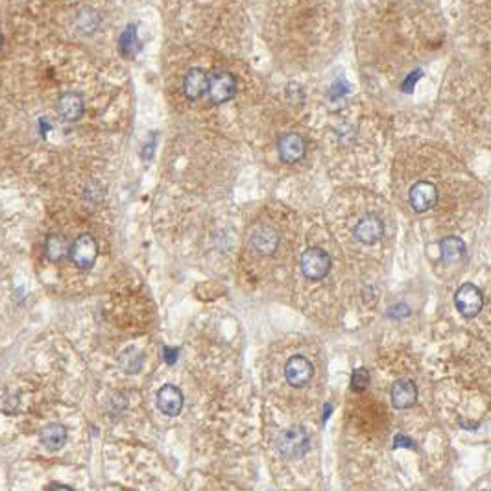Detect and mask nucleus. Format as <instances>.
<instances>
[{"instance_id":"f257e3e1","label":"nucleus","mask_w":491,"mask_h":491,"mask_svg":"<svg viewBox=\"0 0 491 491\" xmlns=\"http://www.w3.org/2000/svg\"><path fill=\"white\" fill-rule=\"evenodd\" d=\"M311 447L309 433L303 427H290L282 430L278 438V451L281 456L294 460V458L303 456Z\"/></svg>"},{"instance_id":"f03ea898","label":"nucleus","mask_w":491,"mask_h":491,"mask_svg":"<svg viewBox=\"0 0 491 491\" xmlns=\"http://www.w3.org/2000/svg\"><path fill=\"white\" fill-rule=\"evenodd\" d=\"M454 305H456L458 312L462 314L466 320H473L480 314L482 306H484V296H482L480 288L473 282H464L454 294Z\"/></svg>"},{"instance_id":"7ed1b4c3","label":"nucleus","mask_w":491,"mask_h":491,"mask_svg":"<svg viewBox=\"0 0 491 491\" xmlns=\"http://www.w3.org/2000/svg\"><path fill=\"white\" fill-rule=\"evenodd\" d=\"M237 94V78L235 74L229 70H216L209 76V89H207V97L213 104L220 106V104L229 102L231 98Z\"/></svg>"},{"instance_id":"20e7f679","label":"nucleus","mask_w":491,"mask_h":491,"mask_svg":"<svg viewBox=\"0 0 491 491\" xmlns=\"http://www.w3.org/2000/svg\"><path fill=\"white\" fill-rule=\"evenodd\" d=\"M331 270V257L321 248H309L302 255V272L309 279H323Z\"/></svg>"},{"instance_id":"39448f33","label":"nucleus","mask_w":491,"mask_h":491,"mask_svg":"<svg viewBox=\"0 0 491 491\" xmlns=\"http://www.w3.org/2000/svg\"><path fill=\"white\" fill-rule=\"evenodd\" d=\"M68 257L80 270H89L93 268L98 257V244L91 235H80L70 246Z\"/></svg>"},{"instance_id":"423d86ee","label":"nucleus","mask_w":491,"mask_h":491,"mask_svg":"<svg viewBox=\"0 0 491 491\" xmlns=\"http://www.w3.org/2000/svg\"><path fill=\"white\" fill-rule=\"evenodd\" d=\"M312 375H314V366L309 359L302 355H296L288 360L285 366V377L287 383L294 388H303L311 383Z\"/></svg>"},{"instance_id":"0eeeda50","label":"nucleus","mask_w":491,"mask_h":491,"mask_svg":"<svg viewBox=\"0 0 491 491\" xmlns=\"http://www.w3.org/2000/svg\"><path fill=\"white\" fill-rule=\"evenodd\" d=\"M409 201L416 213H427L438 201V189L430 181H418L410 189Z\"/></svg>"},{"instance_id":"6e6552de","label":"nucleus","mask_w":491,"mask_h":491,"mask_svg":"<svg viewBox=\"0 0 491 491\" xmlns=\"http://www.w3.org/2000/svg\"><path fill=\"white\" fill-rule=\"evenodd\" d=\"M353 233H355V239L359 240V242L371 246V244H377L383 239V235H385V224H383V220H380L377 214H366V216H362V218L356 222Z\"/></svg>"},{"instance_id":"1a4fd4ad","label":"nucleus","mask_w":491,"mask_h":491,"mask_svg":"<svg viewBox=\"0 0 491 491\" xmlns=\"http://www.w3.org/2000/svg\"><path fill=\"white\" fill-rule=\"evenodd\" d=\"M390 399L392 404L399 410L412 409L416 401H418V386L410 379H401L394 383L392 392H390Z\"/></svg>"},{"instance_id":"9d476101","label":"nucleus","mask_w":491,"mask_h":491,"mask_svg":"<svg viewBox=\"0 0 491 491\" xmlns=\"http://www.w3.org/2000/svg\"><path fill=\"white\" fill-rule=\"evenodd\" d=\"M157 406L165 416L168 418H175L183 409V394L181 390L174 385L161 386L159 394H157Z\"/></svg>"},{"instance_id":"9b49d317","label":"nucleus","mask_w":491,"mask_h":491,"mask_svg":"<svg viewBox=\"0 0 491 491\" xmlns=\"http://www.w3.org/2000/svg\"><path fill=\"white\" fill-rule=\"evenodd\" d=\"M209 89V76L205 74L204 68L192 67L187 70L185 78H183V93L189 100H198L204 97Z\"/></svg>"},{"instance_id":"f8f14e48","label":"nucleus","mask_w":491,"mask_h":491,"mask_svg":"<svg viewBox=\"0 0 491 491\" xmlns=\"http://www.w3.org/2000/svg\"><path fill=\"white\" fill-rule=\"evenodd\" d=\"M83 111H85V104H83V98L80 93H63L58 98V113L59 117L67 122H76L83 117Z\"/></svg>"},{"instance_id":"ddd939ff","label":"nucleus","mask_w":491,"mask_h":491,"mask_svg":"<svg viewBox=\"0 0 491 491\" xmlns=\"http://www.w3.org/2000/svg\"><path fill=\"white\" fill-rule=\"evenodd\" d=\"M279 157L285 163H297L305 156V141L297 133H287L279 139Z\"/></svg>"},{"instance_id":"4468645a","label":"nucleus","mask_w":491,"mask_h":491,"mask_svg":"<svg viewBox=\"0 0 491 491\" xmlns=\"http://www.w3.org/2000/svg\"><path fill=\"white\" fill-rule=\"evenodd\" d=\"M251 244L261 255H272L279 246V237L272 228H257L251 235Z\"/></svg>"},{"instance_id":"2eb2a0df","label":"nucleus","mask_w":491,"mask_h":491,"mask_svg":"<svg viewBox=\"0 0 491 491\" xmlns=\"http://www.w3.org/2000/svg\"><path fill=\"white\" fill-rule=\"evenodd\" d=\"M39 440L44 449L59 451L67 443V428L61 423H50L39 433Z\"/></svg>"},{"instance_id":"dca6fc26","label":"nucleus","mask_w":491,"mask_h":491,"mask_svg":"<svg viewBox=\"0 0 491 491\" xmlns=\"http://www.w3.org/2000/svg\"><path fill=\"white\" fill-rule=\"evenodd\" d=\"M440 251H442L443 263H458V261L466 255V244H464V240L460 239V237L451 235V237H445V239L442 240Z\"/></svg>"},{"instance_id":"f3484780","label":"nucleus","mask_w":491,"mask_h":491,"mask_svg":"<svg viewBox=\"0 0 491 491\" xmlns=\"http://www.w3.org/2000/svg\"><path fill=\"white\" fill-rule=\"evenodd\" d=\"M118 50L124 58H133L141 50V41H139L135 25H128L126 30L118 35Z\"/></svg>"},{"instance_id":"a211bd4d","label":"nucleus","mask_w":491,"mask_h":491,"mask_svg":"<svg viewBox=\"0 0 491 491\" xmlns=\"http://www.w3.org/2000/svg\"><path fill=\"white\" fill-rule=\"evenodd\" d=\"M142 362H144V355L139 349H133V347L122 351L120 355H118V366H120V370L124 373H137V371H141Z\"/></svg>"},{"instance_id":"6ab92c4d","label":"nucleus","mask_w":491,"mask_h":491,"mask_svg":"<svg viewBox=\"0 0 491 491\" xmlns=\"http://www.w3.org/2000/svg\"><path fill=\"white\" fill-rule=\"evenodd\" d=\"M100 25V13L93 8H83L78 15H76V26L82 34H94Z\"/></svg>"},{"instance_id":"aec40b11","label":"nucleus","mask_w":491,"mask_h":491,"mask_svg":"<svg viewBox=\"0 0 491 491\" xmlns=\"http://www.w3.org/2000/svg\"><path fill=\"white\" fill-rule=\"evenodd\" d=\"M44 253H46V257H49L50 261H59V259H63L67 253H70V249H68V244L63 237L50 235L49 239H46V242H44Z\"/></svg>"},{"instance_id":"412c9836","label":"nucleus","mask_w":491,"mask_h":491,"mask_svg":"<svg viewBox=\"0 0 491 491\" xmlns=\"http://www.w3.org/2000/svg\"><path fill=\"white\" fill-rule=\"evenodd\" d=\"M370 385V373L366 368H356L351 375V390L353 392H362V390L368 388Z\"/></svg>"},{"instance_id":"4be33fe9","label":"nucleus","mask_w":491,"mask_h":491,"mask_svg":"<svg viewBox=\"0 0 491 491\" xmlns=\"http://www.w3.org/2000/svg\"><path fill=\"white\" fill-rule=\"evenodd\" d=\"M388 316L394 318V320H401V318L410 316V306L406 303H397L388 311Z\"/></svg>"},{"instance_id":"5701e85b","label":"nucleus","mask_w":491,"mask_h":491,"mask_svg":"<svg viewBox=\"0 0 491 491\" xmlns=\"http://www.w3.org/2000/svg\"><path fill=\"white\" fill-rule=\"evenodd\" d=\"M419 78H421V70H416V73L410 74L409 78H406V82L403 83V91H404V93H410V91H412V87H414V83L418 82Z\"/></svg>"},{"instance_id":"b1692460","label":"nucleus","mask_w":491,"mask_h":491,"mask_svg":"<svg viewBox=\"0 0 491 491\" xmlns=\"http://www.w3.org/2000/svg\"><path fill=\"white\" fill-rule=\"evenodd\" d=\"M395 447H414V443L410 442L406 436H403V434H397L395 436V443H394Z\"/></svg>"},{"instance_id":"393cba45","label":"nucleus","mask_w":491,"mask_h":491,"mask_svg":"<svg viewBox=\"0 0 491 491\" xmlns=\"http://www.w3.org/2000/svg\"><path fill=\"white\" fill-rule=\"evenodd\" d=\"M49 490H73V487L65 486V484H50Z\"/></svg>"}]
</instances>
